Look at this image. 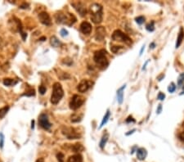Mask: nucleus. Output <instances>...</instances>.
<instances>
[{
    "label": "nucleus",
    "mask_w": 184,
    "mask_h": 162,
    "mask_svg": "<svg viewBox=\"0 0 184 162\" xmlns=\"http://www.w3.org/2000/svg\"><path fill=\"white\" fill-rule=\"evenodd\" d=\"M102 6L99 4H92L89 7V12L91 15V20L94 24H100L102 22L103 12Z\"/></svg>",
    "instance_id": "obj_1"
},
{
    "label": "nucleus",
    "mask_w": 184,
    "mask_h": 162,
    "mask_svg": "<svg viewBox=\"0 0 184 162\" xmlns=\"http://www.w3.org/2000/svg\"><path fill=\"white\" fill-rule=\"evenodd\" d=\"M93 59L97 66H98L101 70L106 69L109 65L108 60L107 58V51L104 49H101L99 51L95 52Z\"/></svg>",
    "instance_id": "obj_2"
},
{
    "label": "nucleus",
    "mask_w": 184,
    "mask_h": 162,
    "mask_svg": "<svg viewBox=\"0 0 184 162\" xmlns=\"http://www.w3.org/2000/svg\"><path fill=\"white\" fill-rule=\"evenodd\" d=\"M56 21L58 24H63L67 26H71L76 22V17L70 13H62L59 12L55 16Z\"/></svg>",
    "instance_id": "obj_3"
},
{
    "label": "nucleus",
    "mask_w": 184,
    "mask_h": 162,
    "mask_svg": "<svg viewBox=\"0 0 184 162\" xmlns=\"http://www.w3.org/2000/svg\"><path fill=\"white\" fill-rule=\"evenodd\" d=\"M64 96V91H63L62 86L59 83H55L53 85L52 88V92L51 96V103L52 104H57L61 101V99Z\"/></svg>",
    "instance_id": "obj_4"
},
{
    "label": "nucleus",
    "mask_w": 184,
    "mask_h": 162,
    "mask_svg": "<svg viewBox=\"0 0 184 162\" xmlns=\"http://www.w3.org/2000/svg\"><path fill=\"white\" fill-rule=\"evenodd\" d=\"M112 39L115 41H119V42H123V43H125V44H127V45H132V39L129 38L126 34H125L124 32H122L121 30H120V29H116V30H115L113 34H112Z\"/></svg>",
    "instance_id": "obj_5"
},
{
    "label": "nucleus",
    "mask_w": 184,
    "mask_h": 162,
    "mask_svg": "<svg viewBox=\"0 0 184 162\" xmlns=\"http://www.w3.org/2000/svg\"><path fill=\"white\" fill-rule=\"evenodd\" d=\"M85 102V98L84 97H82L80 95H74L72 97V98L70 100V108L72 109V110H75L80 108L81 106Z\"/></svg>",
    "instance_id": "obj_6"
},
{
    "label": "nucleus",
    "mask_w": 184,
    "mask_h": 162,
    "mask_svg": "<svg viewBox=\"0 0 184 162\" xmlns=\"http://www.w3.org/2000/svg\"><path fill=\"white\" fill-rule=\"evenodd\" d=\"M62 133L68 139H78L81 137V134L74 128H63Z\"/></svg>",
    "instance_id": "obj_7"
},
{
    "label": "nucleus",
    "mask_w": 184,
    "mask_h": 162,
    "mask_svg": "<svg viewBox=\"0 0 184 162\" xmlns=\"http://www.w3.org/2000/svg\"><path fill=\"white\" fill-rule=\"evenodd\" d=\"M39 125H40L41 128H43L45 130L50 129L52 125L51 123L49 122L48 115L43 113L39 116Z\"/></svg>",
    "instance_id": "obj_8"
},
{
    "label": "nucleus",
    "mask_w": 184,
    "mask_h": 162,
    "mask_svg": "<svg viewBox=\"0 0 184 162\" xmlns=\"http://www.w3.org/2000/svg\"><path fill=\"white\" fill-rule=\"evenodd\" d=\"M92 82L90 80H82L79 84L77 87V90L79 92H85L88 91L89 88L92 87Z\"/></svg>",
    "instance_id": "obj_9"
},
{
    "label": "nucleus",
    "mask_w": 184,
    "mask_h": 162,
    "mask_svg": "<svg viewBox=\"0 0 184 162\" xmlns=\"http://www.w3.org/2000/svg\"><path fill=\"white\" fill-rule=\"evenodd\" d=\"M72 6L74 7V9L77 11V12H79V14L82 17L86 16V14H87V9H86V7H85V5L83 3H80V2L73 3Z\"/></svg>",
    "instance_id": "obj_10"
},
{
    "label": "nucleus",
    "mask_w": 184,
    "mask_h": 162,
    "mask_svg": "<svg viewBox=\"0 0 184 162\" xmlns=\"http://www.w3.org/2000/svg\"><path fill=\"white\" fill-rule=\"evenodd\" d=\"M39 19L41 23L44 26H51V18H50V16L48 12H46V11L40 12L39 14Z\"/></svg>",
    "instance_id": "obj_11"
},
{
    "label": "nucleus",
    "mask_w": 184,
    "mask_h": 162,
    "mask_svg": "<svg viewBox=\"0 0 184 162\" xmlns=\"http://www.w3.org/2000/svg\"><path fill=\"white\" fill-rule=\"evenodd\" d=\"M106 29L103 26H98L96 29L95 39L97 41H103L106 37Z\"/></svg>",
    "instance_id": "obj_12"
},
{
    "label": "nucleus",
    "mask_w": 184,
    "mask_h": 162,
    "mask_svg": "<svg viewBox=\"0 0 184 162\" xmlns=\"http://www.w3.org/2000/svg\"><path fill=\"white\" fill-rule=\"evenodd\" d=\"M80 31L84 34L88 35L92 31V26L88 22H83L80 25Z\"/></svg>",
    "instance_id": "obj_13"
},
{
    "label": "nucleus",
    "mask_w": 184,
    "mask_h": 162,
    "mask_svg": "<svg viewBox=\"0 0 184 162\" xmlns=\"http://www.w3.org/2000/svg\"><path fill=\"white\" fill-rule=\"evenodd\" d=\"M147 156V150L143 148V147H141V148H138L137 150V157L140 161H143L146 159Z\"/></svg>",
    "instance_id": "obj_14"
},
{
    "label": "nucleus",
    "mask_w": 184,
    "mask_h": 162,
    "mask_svg": "<svg viewBox=\"0 0 184 162\" xmlns=\"http://www.w3.org/2000/svg\"><path fill=\"white\" fill-rule=\"evenodd\" d=\"M184 39V30L183 27H181L180 30H179V33H178V38H177V42H176V48H178L180 47V45L183 43Z\"/></svg>",
    "instance_id": "obj_15"
},
{
    "label": "nucleus",
    "mask_w": 184,
    "mask_h": 162,
    "mask_svg": "<svg viewBox=\"0 0 184 162\" xmlns=\"http://www.w3.org/2000/svg\"><path fill=\"white\" fill-rule=\"evenodd\" d=\"M126 88V85H124L121 88H120L117 90V101L119 104H122L123 99H124V89Z\"/></svg>",
    "instance_id": "obj_16"
},
{
    "label": "nucleus",
    "mask_w": 184,
    "mask_h": 162,
    "mask_svg": "<svg viewBox=\"0 0 184 162\" xmlns=\"http://www.w3.org/2000/svg\"><path fill=\"white\" fill-rule=\"evenodd\" d=\"M67 162H83V157L80 154H75L70 156Z\"/></svg>",
    "instance_id": "obj_17"
},
{
    "label": "nucleus",
    "mask_w": 184,
    "mask_h": 162,
    "mask_svg": "<svg viewBox=\"0 0 184 162\" xmlns=\"http://www.w3.org/2000/svg\"><path fill=\"white\" fill-rule=\"evenodd\" d=\"M108 138H109V134L106 133L105 134H103L102 138V139H101V142H100V147L103 149L104 147H105V145L107 144V141H108Z\"/></svg>",
    "instance_id": "obj_18"
},
{
    "label": "nucleus",
    "mask_w": 184,
    "mask_h": 162,
    "mask_svg": "<svg viewBox=\"0 0 184 162\" xmlns=\"http://www.w3.org/2000/svg\"><path fill=\"white\" fill-rule=\"evenodd\" d=\"M110 110H107V113H106V115H104V117H103L102 120V123H101V125H100V127H99L100 129H101V128H102L103 126H104V125L107 124V121L109 120V118H110Z\"/></svg>",
    "instance_id": "obj_19"
},
{
    "label": "nucleus",
    "mask_w": 184,
    "mask_h": 162,
    "mask_svg": "<svg viewBox=\"0 0 184 162\" xmlns=\"http://www.w3.org/2000/svg\"><path fill=\"white\" fill-rule=\"evenodd\" d=\"M50 43H51L53 47H55V48H57V47H59V46L61 45V42L58 40V39H57L56 36L51 37V39H50Z\"/></svg>",
    "instance_id": "obj_20"
},
{
    "label": "nucleus",
    "mask_w": 184,
    "mask_h": 162,
    "mask_svg": "<svg viewBox=\"0 0 184 162\" xmlns=\"http://www.w3.org/2000/svg\"><path fill=\"white\" fill-rule=\"evenodd\" d=\"M72 150L74 151V152H80V151H84V147H83V145L80 143H76L72 147Z\"/></svg>",
    "instance_id": "obj_21"
},
{
    "label": "nucleus",
    "mask_w": 184,
    "mask_h": 162,
    "mask_svg": "<svg viewBox=\"0 0 184 162\" xmlns=\"http://www.w3.org/2000/svg\"><path fill=\"white\" fill-rule=\"evenodd\" d=\"M8 110H9V107L8 106H5L4 107L0 108V119H3L7 115Z\"/></svg>",
    "instance_id": "obj_22"
},
{
    "label": "nucleus",
    "mask_w": 184,
    "mask_h": 162,
    "mask_svg": "<svg viewBox=\"0 0 184 162\" xmlns=\"http://www.w3.org/2000/svg\"><path fill=\"white\" fill-rule=\"evenodd\" d=\"M82 118H83L82 115L74 114L73 115H71V121L73 122V123H77V122H79L82 120Z\"/></svg>",
    "instance_id": "obj_23"
},
{
    "label": "nucleus",
    "mask_w": 184,
    "mask_h": 162,
    "mask_svg": "<svg viewBox=\"0 0 184 162\" xmlns=\"http://www.w3.org/2000/svg\"><path fill=\"white\" fill-rule=\"evenodd\" d=\"M16 83H17V81H14V80L9 79V78L5 79L4 80V85H6V86H11V85H16Z\"/></svg>",
    "instance_id": "obj_24"
},
{
    "label": "nucleus",
    "mask_w": 184,
    "mask_h": 162,
    "mask_svg": "<svg viewBox=\"0 0 184 162\" xmlns=\"http://www.w3.org/2000/svg\"><path fill=\"white\" fill-rule=\"evenodd\" d=\"M146 29L149 32H153L155 30V22L152 21L150 23H148L147 26H146Z\"/></svg>",
    "instance_id": "obj_25"
},
{
    "label": "nucleus",
    "mask_w": 184,
    "mask_h": 162,
    "mask_svg": "<svg viewBox=\"0 0 184 162\" xmlns=\"http://www.w3.org/2000/svg\"><path fill=\"white\" fill-rule=\"evenodd\" d=\"M123 47L122 46H112V47H110V50L112 52H114V53H117L118 52L120 51V49H122Z\"/></svg>",
    "instance_id": "obj_26"
},
{
    "label": "nucleus",
    "mask_w": 184,
    "mask_h": 162,
    "mask_svg": "<svg viewBox=\"0 0 184 162\" xmlns=\"http://www.w3.org/2000/svg\"><path fill=\"white\" fill-rule=\"evenodd\" d=\"M135 21H136V22L138 25H142L145 22V18H144V16H137V17L135 18Z\"/></svg>",
    "instance_id": "obj_27"
},
{
    "label": "nucleus",
    "mask_w": 184,
    "mask_h": 162,
    "mask_svg": "<svg viewBox=\"0 0 184 162\" xmlns=\"http://www.w3.org/2000/svg\"><path fill=\"white\" fill-rule=\"evenodd\" d=\"M176 90V86H175V84L174 83H171L170 85H169V87H168V91L169 92H173L174 91Z\"/></svg>",
    "instance_id": "obj_28"
},
{
    "label": "nucleus",
    "mask_w": 184,
    "mask_h": 162,
    "mask_svg": "<svg viewBox=\"0 0 184 162\" xmlns=\"http://www.w3.org/2000/svg\"><path fill=\"white\" fill-rule=\"evenodd\" d=\"M184 82V73H182L178 76V85L181 86V85L183 84Z\"/></svg>",
    "instance_id": "obj_29"
},
{
    "label": "nucleus",
    "mask_w": 184,
    "mask_h": 162,
    "mask_svg": "<svg viewBox=\"0 0 184 162\" xmlns=\"http://www.w3.org/2000/svg\"><path fill=\"white\" fill-rule=\"evenodd\" d=\"M4 145V135L3 133H0V148L3 149Z\"/></svg>",
    "instance_id": "obj_30"
},
{
    "label": "nucleus",
    "mask_w": 184,
    "mask_h": 162,
    "mask_svg": "<svg viewBox=\"0 0 184 162\" xmlns=\"http://www.w3.org/2000/svg\"><path fill=\"white\" fill-rule=\"evenodd\" d=\"M57 158L59 162H64V155L62 152H59L57 154Z\"/></svg>",
    "instance_id": "obj_31"
},
{
    "label": "nucleus",
    "mask_w": 184,
    "mask_h": 162,
    "mask_svg": "<svg viewBox=\"0 0 184 162\" xmlns=\"http://www.w3.org/2000/svg\"><path fill=\"white\" fill-rule=\"evenodd\" d=\"M46 88L44 87V86H43V85H41V86H39V92H40V94H42V95H44V93L46 92Z\"/></svg>",
    "instance_id": "obj_32"
},
{
    "label": "nucleus",
    "mask_w": 184,
    "mask_h": 162,
    "mask_svg": "<svg viewBox=\"0 0 184 162\" xmlns=\"http://www.w3.org/2000/svg\"><path fill=\"white\" fill-rule=\"evenodd\" d=\"M60 33H61V35H62V37H66L67 35H68V34H69L68 33V31H67L66 29H61V32H60Z\"/></svg>",
    "instance_id": "obj_33"
},
{
    "label": "nucleus",
    "mask_w": 184,
    "mask_h": 162,
    "mask_svg": "<svg viewBox=\"0 0 184 162\" xmlns=\"http://www.w3.org/2000/svg\"><path fill=\"white\" fill-rule=\"evenodd\" d=\"M157 98H158L159 100H160V101H163V100H165V95L161 92H159L158 96H157Z\"/></svg>",
    "instance_id": "obj_34"
},
{
    "label": "nucleus",
    "mask_w": 184,
    "mask_h": 162,
    "mask_svg": "<svg viewBox=\"0 0 184 162\" xmlns=\"http://www.w3.org/2000/svg\"><path fill=\"white\" fill-rule=\"evenodd\" d=\"M34 94H35V92H34V89H30V90H29V91H27L26 92V93L25 94V95L26 96H34Z\"/></svg>",
    "instance_id": "obj_35"
},
{
    "label": "nucleus",
    "mask_w": 184,
    "mask_h": 162,
    "mask_svg": "<svg viewBox=\"0 0 184 162\" xmlns=\"http://www.w3.org/2000/svg\"><path fill=\"white\" fill-rule=\"evenodd\" d=\"M179 138H180L181 141H183L184 143V132H182L179 134Z\"/></svg>",
    "instance_id": "obj_36"
},
{
    "label": "nucleus",
    "mask_w": 184,
    "mask_h": 162,
    "mask_svg": "<svg viewBox=\"0 0 184 162\" xmlns=\"http://www.w3.org/2000/svg\"><path fill=\"white\" fill-rule=\"evenodd\" d=\"M130 121H132V122H135V120H133V119H132V116H129V117L128 118V119H127V120H126V122H127V123H129V122H130Z\"/></svg>",
    "instance_id": "obj_37"
},
{
    "label": "nucleus",
    "mask_w": 184,
    "mask_h": 162,
    "mask_svg": "<svg viewBox=\"0 0 184 162\" xmlns=\"http://www.w3.org/2000/svg\"><path fill=\"white\" fill-rule=\"evenodd\" d=\"M161 110H162V107H161V105H159V107H158V109H157V114H160V112H161Z\"/></svg>",
    "instance_id": "obj_38"
},
{
    "label": "nucleus",
    "mask_w": 184,
    "mask_h": 162,
    "mask_svg": "<svg viewBox=\"0 0 184 162\" xmlns=\"http://www.w3.org/2000/svg\"><path fill=\"white\" fill-rule=\"evenodd\" d=\"M155 43H151V44H150V49H153V48H155Z\"/></svg>",
    "instance_id": "obj_39"
},
{
    "label": "nucleus",
    "mask_w": 184,
    "mask_h": 162,
    "mask_svg": "<svg viewBox=\"0 0 184 162\" xmlns=\"http://www.w3.org/2000/svg\"><path fill=\"white\" fill-rule=\"evenodd\" d=\"M144 49H145V46H142V48H141V51H140V55H142V52H143Z\"/></svg>",
    "instance_id": "obj_40"
},
{
    "label": "nucleus",
    "mask_w": 184,
    "mask_h": 162,
    "mask_svg": "<svg viewBox=\"0 0 184 162\" xmlns=\"http://www.w3.org/2000/svg\"><path fill=\"white\" fill-rule=\"evenodd\" d=\"M36 162H44V158L38 159V160L36 161Z\"/></svg>",
    "instance_id": "obj_41"
},
{
    "label": "nucleus",
    "mask_w": 184,
    "mask_h": 162,
    "mask_svg": "<svg viewBox=\"0 0 184 162\" xmlns=\"http://www.w3.org/2000/svg\"><path fill=\"white\" fill-rule=\"evenodd\" d=\"M31 129H34V120H32V121H31Z\"/></svg>",
    "instance_id": "obj_42"
},
{
    "label": "nucleus",
    "mask_w": 184,
    "mask_h": 162,
    "mask_svg": "<svg viewBox=\"0 0 184 162\" xmlns=\"http://www.w3.org/2000/svg\"><path fill=\"white\" fill-rule=\"evenodd\" d=\"M134 131H135V129H132V131H130V133H126V135H129L130 133H132L134 132Z\"/></svg>",
    "instance_id": "obj_43"
},
{
    "label": "nucleus",
    "mask_w": 184,
    "mask_h": 162,
    "mask_svg": "<svg viewBox=\"0 0 184 162\" xmlns=\"http://www.w3.org/2000/svg\"><path fill=\"white\" fill-rule=\"evenodd\" d=\"M147 63H148V61H147V62L145 63V65H144L143 67H142V70H145V68H146V66H147Z\"/></svg>",
    "instance_id": "obj_44"
},
{
    "label": "nucleus",
    "mask_w": 184,
    "mask_h": 162,
    "mask_svg": "<svg viewBox=\"0 0 184 162\" xmlns=\"http://www.w3.org/2000/svg\"><path fill=\"white\" fill-rule=\"evenodd\" d=\"M40 40L41 41H44V40H46V37H42L40 39Z\"/></svg>",
    "instance_id": "obj_45"
},
{
    "label": "nucleus",
    "mask_w": 184,
    "mask_h": 162,
    "mask_svg": "<svg viewBox=\"0 0 184 162\" xmlns=\"http://www.w3.org/2000/svg\"><path fill=\"white\" fill-rule=\"evenodd\" d=\"M183 94H184V91H183V92H182L180 93V95H183Z\"/></svg>",
    "instance_id": "obj_46"
}]
</instances>
